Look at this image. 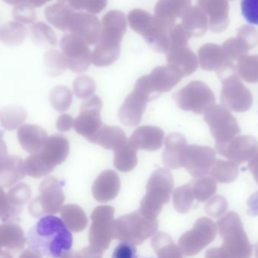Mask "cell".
<instances>
[{
    "mask_svg": "<svg viewBox=\"0 0 258 258\" xmlns=\"http://www.w3.org/2000/svg\"><path fill=\"white\" fill-rule=\"evenodd\" d=\"M151 245L158 257L160 258L181 257L182 251L167 233L160 232L154 235Z\"/></svg>",
    "mask_w": 258,
    "mask_h": 258,
    "instance_id": "obj_18",
    "label": "cell"
},
{
    "mask_svg": "<svg viewBox=\"0 0 258 258\" xmlns=\"http://www.w3.org/2000/svg\"><path fill=\"white\" fill-rule=\"evenodd\" d=\"M88 45L84 39L74 33L66 35L62 39L61 47L73 72L81 74L89 69L92 53Z\"/></svg>",
    "mask_w": 258,
    "mask_h": 258,
    "instance_id": "obj_8",
    "label": "cell"
},
{
    "mask_svg": "<svg viewBox=\"0 0 258 258\" xmlns=\"http://www.w3.org/2000/svg\"><path fill=\"white\" fill-rule=\"evenodd\" d=\"M128 20L131 28L143 37L148 34L154 27V17L143 9L132 10L129 13Z\"/></svg>",
    "mask_w": 258,
    "mask_h": 258,
    "instance_id": "obj_20",
    "label": "cell"
},
{
    "mask_svg": "<svg viewBox=\"0 0 258 258\" xmlns=\"http://www.w3.org/2000/svg\"><path fill=\"white\" fill-rule=\"evenodd\" d=\"M62 218L68 228L75 233H80L86 228L88 218L83 209L76 204L65 206Z\"/></svg>",
    "mask_w": 258,
    "mask_h": 258,
    "instance_id": "obj_19",
    "label": "cell"
},
{
    "mask_svg": "<svg viewBox=\"0 0 258 258\" xmlns=\"http://www.w3.org/2000/svg\"><path fill=\"white\" fill-rule=\"evenodd\" d=\"M74 11L71 7L66 5H58L51 9V18L54 19V24L62 30L68 29L70 17Z\"/></svg>",
    "mask_w": 258,
    "mask_h": 258,
    "instance_id": "obj_24",
    "label": "cell"
},
{
    "mask_svg": "<svg viewBox=\"0 0 258 258\" xmlns=\"http://www.w3.org/2000/svg\"><path fill=\"white\" fill-rule=\"evenodd\" d=\"M127 139L123 130L119 127L104 125L89 139L92 143L101 145L107 150H113Z\"/></svg>",
    "mask_w": 258,
    "mask_h": 258,
    "instance_id": "obj_16",
    "label": "cell"
},
{
    "mask_svg": "<svg viewBox=\"0 0 258 258\" xmlns=\"http://www.w3.org/2000/svg\"><path fill=\"white\" fill-rule=\"evenodd\" d=\"M170 42L167 51L168 65L188 75L195 68L194 54L187 48L188 32L180 24L174 26L169 34Z\"/></svg>",
    "mask_w": 258,
    "mask_h": 258,
    "instance_id": "obj_6",
    "label": "cell"
},
{
    "mask_svg": "<svg viewBox=\"0 0 258 258\" xmlns=\"http://www.w3.org/2000/svg\"><path fill=\"white\" fill-rule=\"evenodd\" d=\"M114 209L111 206L97 207L92 212L89 230V247L95 257H101L113 239Z\"/></svg>",
    "mask_w": 258,
    "mask_h": 258,
    "instance_id": "obj_5",
    "label": "cell"
},
{
    "mask_svg": "<svg viewBox=\"0 0 258 258\" xmlns=\"http://www.w3.org/2000/svg\"><path fill=\"white\" fill-rule=\"evenodd\" d=\"M158 228L157 219H148L138 211L115 220L113 239L134 245H141L154 236Z\"/></svg>",
    "mask_w": 258,
    "mask_h": 258,
    "instance_id": "obj_4",
    "label": "cell"
},
{
    "mask_svg": "<svg viewBox=\"0 0 258 258\" xmlns=\"http://www.w3.org/2000/svg\"><path fill=\"white\" fill-rule=\"evenodd\" d=\"M190 4V0H159L155 6L154 21L161 28L171 32L176 18L185 13Z\"/></svg>",
    "mask_w": 258,
    "mask_h": 258,
    "instance_id": "obj_11",
    "label": "cell"
},
{
    "mask_svg": "<svg viewBox=\"0 0 258 258\" xmlns=\"http://www.w3.org/2000/svg\"><path fill=\"white\" fill-rule=\"evenodd\" d=\"M68 29L81 36L89 45L98 43L101 36L99 20L90 12H73L70 17Z\"/></svg>",
    "mask_w": 258,
    "mask_h": 258,
    "instance_id": "obj_10",
    "label": "cell"
},
{
    "mask_svg": "<svg viewBox=\"0 0 258 258\" xmlns=\"http://www.w3.org/2000/svg\"><path fill=\"white\" fill-rule=\"evenodd\" d=\"M165 144L162 162L165 167L170 169H178L183 167L187 151L185 138L180 133H171L167 136Z\"/></svg>",
    "mask_w": 258,
    "mask_h": 258,
    "instance_id": "obj_15",
    "label": "cell"
},
{
    "mask_svg": "<svg viewBox=\"0 0 258 258\" xmlns=\"http://www.w3.org/2000/svg\"><path fill=\"white\" fill-rule=\"evenodd\" d=\"M74 89L75 95L78 98L84 99L89 98L95 92L96 85L93 79L88 76H81L74 81Z\"/></svg>",
    "mask_w": 258,
    "mask_h": 258,
    "instance_id": "obj_22",
    "label": "cell"
},
{
    "mask_svg": "<svg viewBox=\"0 0 258 258\" xmlns=\"http://www.w3.org/2000/svg\"><path fill=\"white\" fill-rule=\"evenodd\" d=\"M241 11L248 24L258 25V0H241Z\"/></svg>",
    "mask_w": 258,
    "mask_h": 258,
    "instance_id": "obj_25",
    "label": "cell"
},
{
    "mask_svg": "<svg viewBox=\"0 0 258 258\" xmlns=\"http://www.w3.org/2000/svg\"><path fill=\"white\" fill-rule=\"evenodd\" d=\"M192 203L190 189L188 186L177 188L173 194V204L174 209L179 213L185 214L189 210Z\"/></svg>",
    "mask_w": 258,
    "mask_h": 258,
    "instance_id": "obj_21",
    "label": "cell"
},
{
    "mask_svg": "<svg viewBox=\"0 0 258 258\" xmlns=\"http://www.w3.org/2000/svg\"><path fill=\"white\" fill-rule=\"evenodd\" d=\"M128 141L137 151H156L163 145L164 132L158 127L143 126L134 131Z\"/></svg>",
    "mask_w": 258,
    "mask_h": 258,
    "instance_id": "obj_14",
    "label": "cell"
},
{
    "mask_svg": "<svg viewBox=\"0 0 258 258\" xmlns=\"http://www.w3.org/2000/svg\"><path fill=\"white\" fill-rule=\"evenodd\" d=\"M73 9L86 10L92 14L102 12L107 4V0H67Z\"/></svg>",
    "mask_w": 258,
    "mask_h": 258,
    "instance_id": "obj_23",
    "label": "cell"
},
{
    "mask_svg": "<svg viewBox=\"0 0 258 258\" xmlns=\"http://www.w3.org/2000/svg\"><path fill=\"white\" fill-rule=\"evenodd\" d=\"M148 101L145 95L134 89L119 109L118 116L121 122L129 127L138 125L142 120Z\"/></svg>",
    "mask_w": 258,
    "mask_h": 258,
    "instance_id": "obj_12",
    "label": "cell"
},
{
    "mask_svg": "<svg viewBox=\"0 0 258 258\" xmlns=\"http://www.w3.org/2000/svg\"><path fill=\"white\" fill-rule=\"evenodd\" d=\"M61 124L63 127H62V130H68L73 127V125L74 124V121L71 117H70L69 115H63L61 118Z\"/></svg>",
    "mask_w": 258,
    "mask_h": 258,
    "instance_id": "obj_27",
    "label": "cell"
},
{
    "mask_svg": "<svg viewBox=\"0 0 258 258\" xmlns=\"http://www.w3.org/2000/svg\"><path fill=\"white\" fill-rule=\"evenodd\" d=\"M114 151L115 168L121 172H129L136 167L138 164L137 150L132 146L128 139H125L118 145Z\"/></svg>",
    "mask_w": 258,
    "mask_h": 258,
    "instance_id": "obj_17",
    "label": "cell"
},
{
    "mask_svg": "<svg viewBox=\"0 0 258 258\" xmlns=\"http://www.w3.org/2000/svg\"><path fill=\"white\" fill-rule=\"evenodd\" d=\"M27 243L33 253L41 257H60L72 248L73 236L63 221L48 215L40 218L30 228Z\"/></svg>",
    "mask_w": 258,
    "mask_h": 258,
    "instance_id": "obj_1",
    "label": "cell"
},
{
    "mask_svg": "<svg viewBox=\"0 0 258 258\" xmlns=\"http://www.w3.org/2000/svg\"><path fill=\"white\" fill-rule=\"evenodd\" d=\"M119 176L112 170L103 171L94 183L92 195L98 202L106 203L116 198L120 190Z\"/></svg>",
    "mask_w": 258,
    "mask_h": 258,
    "instance_id": "obj_13",
    "label": "cell"
},
{
    "mask_svg": "<svg viewBox=\"0 0 258 258\" xmlns=\"http://www.w3.org/2000/svg\"><path fill=\"white\" fill-rule=\"evenodd\" d=\"M174 189V179L167 168L156 169L147 185V194L143 198L140 212L150 220L157 219L164 204L169 202Z\"/></svg>",
    "mask_w": 258,
    "mask_h": 258,
    "instance_id": "obj_3",
    "label": "cell"
},
{
    "mask_svg": "<svg viewBox=\"0 0 258 258\" xmlns=\"http://www.w3.org/2000/svg\"><path fill=\"white\" fill-rule=\"evenodd\" d=\"M183 74L169 65L156 67L149 75L143 76L149 90L157 98L167 92L181 80Z\"/></svg>",
    "mask_w": 258,
    "mask_h": 258,
    "instance_id": "obj_9",
    "label": "cell"
},
{
    "mask_svg": "<svg viewBox=\"0 0 258 258\" xmlns=\"http://www.w3.org/2000/svg\"><path fill=\"white\" fill-rule=\"evenodd\" d=\"M137 250L135 245L127 242L119 244V246L115 249L113 257L132 258L136 257Z\"/></svg>",
    "mask_w": 258,
    "mask_h": 258,
    "instance_id": "obj_26",
    "label": "cell"
},
{
    "mask_svg": "<svg viewBox=\"0 0 258 258\" xmlns=\"http://www.w3.org/2000/svg\"><path fill=\"white\" fill-rule=\"evenodd\" d=\"M126 28V17L120 11H110L103 17L101 36L92 54V63L95 66H109L119 59L121 42Z\"/></svg>",
    "mask_w": 258,
    "mask_h": 258,
    "instance_id": "obj_2",
    "label": "cell"
},
{
    "mask_svg": "<svg viewBox=\"0 0 258 258\" xmlns=\"http://www.w3.org/2000/svg\"><path fill=\"white\" fill-rule=\"evenodd\" d=\"M102 106V101L98 95L89 97L82 105L80 115L74 121L76 131L87 140L104 125L101 117Z\"/></svg>",
    "mask_w": 258,
    "mask_h": 258,
    "instance_id": "obj_7",
    "label": "cell"
}]
</instances>
